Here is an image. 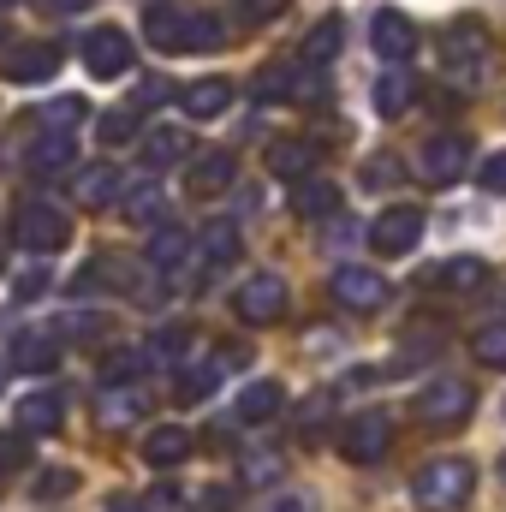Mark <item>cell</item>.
I'll return each instance as SVG.
<instances>
[{
	"label": "cell",
	"mask_w": 506,
	"mask_h": 512,
	"mask_svg": "<svg viewBox=\"0 0 506 512\" xmlns=\"http://www.w3.org/2000/svg\"><path fill=\"white\" fill-rule=\"evenodd\" d=\"M161 215H167L161 185H137V191H126V221H137V227H155Z\"/></svg>",
	"instance_id": "34"
},
{
	"label": "cell",
	"mask_w": 506,
	"mask_h": 512,
	"mask_svg": "<svg viewBox=\"0 0 506 512\" xmlns=\"http://www.w3.org/2000/svg\"><path fill=\"white\" fill-rule=\"evenodd\" d=\"M185 256H191V239H185L179 227H167V233H155V245H149V268H155V274H173Z\"/></svg>",
	"instance_id": "31"
},
{
	"label": "cell",
	"mask_w": 506,
	"mask_h": 512,
	"mask_svg": "<svg viewBox=\"0 0 506 512\" xmlns=\"http://www.w3.org/2000/svg\"><path fill=\"white\" fill-rule=\"evenodd\" d=\"M471 352H477V364L506 370V316H501V322H483V328L471 334Z\"/></svg>",
	"instance_id": "33"
},
{
	"label": "cell",
	"mask_w": 506,
	"mask_h": 512,
	"mask_svg": "<svg viewBox=\"0 0 506 512\" xmlns=\"http://www.w3.org/2000/svg\"><path fill=\"white\" fill-rule=\"evenodd\" d=\"M328 411H334V393H310V399H304V411H298V435H304V441H316V435H322V423H328Z\"/></svg>",
	"instance_id": "37"
},
{
	"label": "cell",
	"mask_w": 506,
	"mask_h": 512,
	"mask_svg": "<svg viewBox=\"0 0 506 512\" xmlns=\"http://www.w3.org/2000/svg\"><path fill=\"white\" fill-rule=\"evenodd\" d=\"M197 512H233V489H203L197 495Z\"/></svg>",
	"instance_id": "46"
},
{
	"label": "cell",
	"mask_w": 506,
	"mask_h": 512,
	"mask_svg": "<svg viewBox=\"0 0 506 512\" xmlns=\"http://www.w3.org/2000/svg\"><path fill=\"white\" fill-rule=\"evenodd\" d=\"M370 48L381 54V66H405V60L417 54V24H411L405 12L381 6L376 18H370Z\"/></svg>",
	"instance_id": "10"
},
{
	"label": "cell",
	"mask_w": 506,
	"mask_h": 512,
	"mask_svg": "<svg viewBox=\"0 0 506 512\" xmlns=\"http://www.w3.org/2000/svg\"><path fill=\"white\" fill-rule=\"evenodd\" d=\"M108 197H120V167H114V161L78 173V203H84V209H102Z\"/></svg>",
	"instance_id": "29"
},
{
	"label": "cell",
	"mask_w": 506,
	"mask_h": 512,
	"mask_svg": "<svg viewBox=\"0 0 506 512\" xmlns=\"http://www.w3.org/2000/svg\"><path fill=\"white\" fill-rule=\"evenodd\" d=\"M185 48H221V24L209 12H191V42Z\"/></svg>",
	"instance_id": "41"
},
{
	"label": "cell",
	"mask_w": 506,
	"mask_h": 512,
	"mask_svg": "<svg viewBox=\"0 0 506 512\" xmlns=\"http://www.w3.org/2000/svg\"><path fill=\"white\" fill-rule=\"evenodd\" d=\"M376 114L381 120H405L411 114V102H417V78L405 72V66H381V78H376Z\"/></svg>",
	"instance_id": "15"
},
{
	"label": "cell",
	"mask_w": 506,
	"mask_h": 512,
	"mask_svg": "<svg viewBox=\"0 0 506 512\" xmlns=\"http://www.w3.org/2000/svg\"><path fill=\"white\" fill-rule=\"evenodd\" d=\"M483 280H489V262L471 256V251L447 256V262H435V268L423 274V286H435V292H477Z\"/></svg>",
	"instance_id": "14"
},
{
	"label": "cell",
	"mask_w": 506,
	"mask_h": 512,
	"mask_svg": "<svg viewBox=\"0 0 506 512\" xmlns=\"http://www.w3.org/2000/svg\"><path fill=\"white\" fill-rule=\"evenodd\" d=\"M292 215H304V221L340 215V185L334 179H298L292 185Z\"/></svg>",
	"instance_id": "20"
},
{
	"label": "cell",
	"mask_w": 506,
	"mask_h": 512,
	"mask_svg": "<svg viewBox=\"0 0 506 512\" xmlns=\"http://www.w3.org/2000/svg\"><path fill=\"white\" fill-rule=\"evenodd\" d=\"M364 185H370V191H387V185H399V161H393V155H376V161L364 167Z\"/></svg>",
	"instance_id": "42"
},
{
	"label": "cell",
	"mask_w": 506,
	"mask_h": 512,
	"mask_svg": "<svg viewBox=\"0 0 506 512\" xmlns=\"http://www.w3.org/2000/svg\"><path fill=\"white\" fill-rule=\"evenodd\" d=\"M328 292H334V304H340V310H352V316H370V310H381V304L393 298V286L381 280L376 268H358V262H346V268H334V280H328Z\"/></svg>",
	"instance_id": "5"
},
{
	"label": "cell",
	"mask_w": 506,
	"mask_h": 512,
	"mask_svg": "<svg viewBox=\"0 0 506 512\" xmlns=\"http://www.w3.org/2000/svg\"><path fill=\"white\" fill-rule=\"evenodd\" d=\"M54 6H60V12H84L90 0H54Z\"/></svg>",
	"instance_id": "49"
},
{
	"label": "cell",
	"mask_w": 506,
	"mask_h": 512,
	"mask_svg": "<svg viewBox=\"0 0 506 512\" xmlns=\"http://www.w3.org/2000/svg\"><path fill=\"white\" fill-rule=\"evenodd\" d=\"M340 42H346V24H340V18H322V24L304 36V66H328V60L340 54Z\"/></svg>",
	"instance_id": "30"
},
{
	"label": "cell",
	"mask_w": 506,
	"mask_h": 512,
	"mask_svg": "<svg viewBox=\"0 0 506 512\" xmlns=\"http://www.w3.org/2000/svg\"><path fill=\"white\" fill-rule=\"evenodd\" d=\"M477 185H483V191H506V149H501V155H489V161L477 167Z\"/></svg>",
	"instance_id": "45"
},
{
	"label": "cell",
	"mask_w": 506,
	"mask_h": 512,
	"mask_svg": "<svg viewBox=\"0 0 506 512\" xmlns=\"http://www.w3.org/2000/svg\"><path fill=\"white\" fill-rule=\"evenodd\" d=\"M280 399H286L280 382H251L245 393H239L233 411H239V423H268V417H280Z\"/></svg>",
	"instance_id": "27"
},
{
	"label": "cell",
	"mask_w": 506,
	"mask_h": 512,
	"mask_svg": "<svg viewBox=\"0 0 506 512\" xmlns=\"http://www.w3.org/2000/svg\"><path fill=\"white\" fill-rule=\"evenodd\" d=\"M286 304H292V292H286V280H280V274H251V280L233 292L239 322H256V328L280 322V316H286Z\"/></svg>",
	"instance_id": "6"
},
{
	"label": "cell",
	"mask_w": 506,
	"mask_h": 512,
	"mask_svg": "<svg viewBox=\"0 0 506 512\" xmlns=\"http://www.w3.org/2000/svg\"><path fill=\"white\" fill-rule=\"evenodd\" d=\"M483 60H489V36L477 24H447L441 36V66L459 78V84H477L483 78Z\"/></svg>",
	"instance_id": "7"
},
{
	"label": "cell",
	"mask_w": 506,
	"mask_h": 512,
	"mask_svg": "<svg viewBox=\"0 0 506 512\" xmlns=\"http://www.w3.org/2000/svg\"><path fill=\"white\" fill-rule=\"evenodd\" d=\"M60 42H30V48H12V60H6V78L12 84H42L54 66H60Z\"/></svg>",
	"instance_id": "16"
},
{
	"label": "cell",
	"mask_w": 506,
	"mask_h": 512,
	"mask_svg": "<svg viewBox=\"0 0 506 512\" xmlns=\"http://www.w3.org/2000/svg\"><path fill=\"white\" fill-rule=\"evenodd\" d=\"M60 334H66V340H102V334H108V316H102V310H66V316H60Z\"/></svg>",
	"instance_id": "35"
},
{
	"label": "cell",
	"mask_w": 506,
	"mask_h": 512,
	"mask_svg": "<svg viewBox=\"0 0 506 512\" xmlns=\"http://www.w3.org/2000/svg\"><path fill=\"white\" fill-rule=\"evenodd\" d=\"M262 512H322L316 507V495H304V489H280V495H268Z\"/></svg>",
	"instance_id": "40"
},
{
	"label": "cell",
	"mask_w": 506,
	"mask_h": 512,
	"mask_svg": "<svg viewBox=\"0 0 506 512\" xmlns=\"http://www.w3.org/2000/svg\"><path fill=\"white\" fill-rule=\"evenodd\" d=\"M84 66H90L96 78H126L131 72V36H120L114 24L90 30V36H84Z\"/></svg>",
	"instance_id": "11"
},
{
	"label": "cell",
	"mask_w": 506,
	"mask_h": 512,
	"mask_svg": "<svg viewBox=\"0 0 506 512\" xmlns=\"http://www.w3.org/2000/svg\"><path fill=\"white\" fill-rule=\"evenodd\" d=\"M471 411H477V387L459 382V376H435L417 393V423L423 429H459Z\"/></svg>",
	"instance_id": "2"
},
{
	"label": "cell",
	"mask_w": 506,
	"mask_h": 512,
	"mask_svg": "<svg viewBox=\"0 0 506 512\" xmlns=\"http://www.w3.org/2000/svg\"><path fill=\"white\" fill-rule=\"evenodd\" d=\"M477 495V465L471 459H429L411 477V501L417 512H459Z\"/></svg>",
	"instance_id": "1"
},
{
	"label": "cell",
	"mask_w": 506,
	"mask_h": 512,
	"mask_svg": "<svg viewBox=\"0 0 506 512\" xmlns=\"http://www.w3.org/2000/svg\"><path fill=\"white\" fill-rule=\"evenodd\" d=\"M179 108H185L191 120H215V114L233 108V84H227V78H197V84L179 90Z\"/></svg>",
	"instance_id": "17"
},
{
	"label": "cell",
	"mask_w": 506,
	"mask_h": 512,
	"mask_svg": "<svg viewBox=\"0 0 506 512\" xmlns=\"http://www.w3.org/2000/svg\"><path fill=\"white\" fill-rule=\"evenodd\" d=\"M24 459V447H18V435H0V471H12Z\"/></svg>",
	"instance_id": "47"
},
{
	"label": "cell",
	"mask_w": 506,
	"mask_h": 512,
	"mask_svg": "<svg viewBox=\"0 0 506 512\" xmlns=\"http://www.w3.org/2000/svg\"><path fill=\"white\" fill-rule=\"evenodd\" d=\"M185 346H191V328H185V322H173V328L155 334V352H161V358H179Z\"/></svg>",
	"instance_id": "43"
},
{
	"label": "cell",
	"mask_w": 506,
	"mask_h": 512,
	"mask_svg": "<svg viewBox=\"0 0 506 512\" xmlns=\"http://www.w3.org/2000/svg\"><path fill=\"white\" fill-rule=\"evenodd\" d=\"M78 161V143H72V131H42L30 149H24V167L30 173H66Z\"/></svg>",
	"instance_id": "18"
},
{
	"label": "cell",
	"mask_w": 506,
	"mask_h": 512,
	"mask_svg": "<svg viewBox=\"0 0 506 512\" xmlns=\"http://www.w3.org/2000/svg\"><path fill=\"white\" fill-rule=\"evenodd\" d=\"M0 387H6V364H0Z\"/></svg>",
	"instance_id": "51"
},
{
	"label": "cell",
	"mask_w": 506,
	"mask_h": 512,
	"mask_svg": "<svg viewBox=\"0 0 506 512\" xmlns=\"http://www.w3.org/2000/svg\"><path fill=\"white\" fill-rule=\"evenodd\" d=\"M143 36H149V48H161V54H185V42H191V12L155 0V6L143 12Z\"/></svg>",
	"instance_id": "12"
},
{
	"label": "cell",
	"mask_w": 506,
	"mask_h": 512,
	"mask_svg": "<svg viewBox=\"0 0 506 512\" xmlns=\"http://www.w3.org/2000/svg\"><path fill=\"white\" fill-rule=\"evenodd\" d=\"M185 453H191V435H185L179 423H161V429H149V435H143V459H149L155 471H173Z\"/></svg>",
	"instance_id": "22"
},
{
	"label": "cell",
	"mask_w": 506,
	"mask_h": 512,
	"mask_svg": "<svg viewBox=\"0 0 506 512\" xmlns=\"http://www.w3.org/2000/svg\"><path fill=\"white\" fill-rule=\"evenodd\" d=\"M239 179V161L227 149H209V155H191V173H185V191L191 197H221L227 185Z\"/></svg>",
	"instance_id": "13"
},
{
	"label": "cell",
	"mask_w": 506,
	"mask_h": 512,
	"mask_svg": "<svg viewBox=\"0 0 506 512\" xmlns=\"http://www.w3.org/2000/svg\"><path fill=\"white\" fill-rule=\"evenodd\" d=\"M280 6H286V0H227V12H233L239 24H268V18H280Z\"/></svg>",
	"instance_id": "39"
},
{
	"label": "cell",
	"mask_w": 506,
	"mask_h": 512,
	"mask_svg": "<svg viewBox=\"0 0 506 512\" xmlns=\"http://www.w3.org/2000/svg\"><path fill=\"white\" fill-rule=\"evenodd\" d=\"M108 512H149V507H143L137 495H114V501H108Z\"/></svg>",
	"instance_id": "48"
},
{
	"label": "cell",
	"mask_w": 506,
	"mask_h": 512,
	"mask_svg": "<svg viewBox=\"0 0 506 512\" xmlns=\"http://www.w3.org/2000/svg\"><path fill=\"white\" fill-rule=\"evenodd\" d=\"M0 6H6V0H0Z\"/></svg>",
	"instance_id": "52"
},
{
	"label": "cell",
	"mask_w": 506,
	"mask_h": 512,
	"mask_svg": "<svg viewBox=\"0 0 506 512\" xmlns=\"http://www.w3.org/2000/svg\"><path fill=\"white\" fill-rule=\"evenodd\" d=\"M221 370H227V364H215V358H203V364H191V370L179 376V399H185V405H197V399H209V393L221 387Z\"/></svg>",
	"instance_id": "32"
},
{
	"label": "cell",
	"mask_w": 506,
	"mask_h": 512,
	"mask_svg": "<svg viewBox=\"0 0 506 512\" xmlns=\"http://www.w3.org/2000/svg\"><path fill=\"white\" fill-rule=\"evenodd\" d=\"M60 417H66L60 393H24L18 399V435H54Z\"/></svg>",
	"instance_id": "21"
},
{
	"label": "cell",
	"mask_w": 506,
	"mask_h": 512,
	"mask_svg": "<svg viewBox=\"0 0 506 512\" xmlns=\"http://www.w3.org/2000/svg\"><path fill=\"white\" fill-rule=\"evenodd\" d=\"M12 239L30 256H48L72 239V221H66V209H54V203H24V209L12 215Z\"/></svg>",
	"instance_id": "3"
},
{
	"label": "cell",
	"mask_w": 506,
	"mask_h": 512,
	"mask_svg": "<svg viewBox=\"0 0 506 512\" xmlns=\"http://www.w3.org/2000/svg\"><path fill=\"white\" fill-rule=\"evenodd\" d=\"M185 155H191V131L161 126V131L143 137V161H149V167H173V161H185Z\"/></svg>",
	"instance_id": "26"
},
{
	"label": "cell",
	"mask_w": 506,
	"mask_h": 512,
	"mask_svg": "<svg viewBox=\"0 0 506 512\" xmlns=\"http://www.w3.org/2000/svg\"><path fill=\"white\" fill-rule=\"evenodd\" d=\"M54 364H60V352H54L48 334H18V340H12V370L42 376V370H54Z\"/></svg>",
	"instance_id": "28"
},
{
	"label": "cell",
	"mask_w": 506,
	"mask_h": 512,
	"mask_svg": "<svg viewBox=\"0 0 506 512\" xmlns=\"http://www.w3.org/2000/svg\"><path fill=\"white\" fill-rule=\"evenodd\" d=\"M137 126H143V120H137V108H114V114H102L96 137H102L108 149H120V143H131V137H137Z\"/></svg>",
	"instance_id": "36"
},
{
	"label": "cell",
	"mask_w": 506,
	"mask_h": 512,
	"mask_svg": "<svg viewBox=\"0 0 506 512\" xmlns=\"http://www.w3.org/2000/svg\"><path fill=\"white\" fill-rule=\"evenodd\" d=\"M286 477V453H274V447H245L239 453V483L245 489H274Z\"/></svg>",
	"instance_id": "24"
},
{
	"label": "cell",
	"mask_w": 506,
	"mask_h": 512,
	"mask_svg": "<svg viewBox=\"0 0 506 512\" xmlns=\"http://www.w3.org/2000/svg\"><path fill=\"white\" fill-rule=\"evenodd\" d=\"M417 239H423V209H411V203L381 209L376 227H370V245H376V256H405Z\"/></svg>",
	"instance_id": "9"
},
{
	"label": "cell",
	"mask_w": 506,
	"mask_h": 512,
	"mask_svg": "<svg viewBox=\"0 0 506 512\" xmlns=\"http://www.w3.org/2000/svg\"><path fill=\"white\" fill-rule=\"evenodd\" d=\"M84 114H90V108H84L78 96H66V102H48V108H42V126L48 131H72Z\"/></svg>",
	"instance_id": "38"
},
{
	"label": "cell",
	"mask_w": 506,
	"mask_h": 512,
	"mask_svg": "<svg viewBox=\"0 0 506 512\" xmlns=\"http://www.w3.org/2000/svg\"><path fill=\"white\" fill-rule=\"evenodd\" d=\"M310 167H316V143L310 137H280L274 149H268V173L274 179H310Z\"/></svg>",
	"instance_id": "19"
},
{
	"label": "cell",
	"mask_w": 506,
	"mask_h": 512,
	"mask_svg": "<svg viewBox=\"0 0 506 512\" xmlns=\"http://www.w3.org/2000/svg\"><path fill=\"white\" fill-rule=\"evenodd\" d=\"M340 453L352 465H381L393 453V417L387 411H358L346 429H340Z\"/></svg>",
	"instance_id": "4"
},
{
	"label": "cell",
	"mask_w": 506,
	"mask_h": 512,
	"mask_svg": "<svg viewBox=\"0 0 506 512\" xmlns=\"http://www.w3.org/2000/svg\"><path fill=\"white\" fill-rule=\"evenodd\" d=\"M465 167H471V143L459 137V131H441V137H429L423 143V155H417V173L441 191V185H459L465 179Z\"/></svg>",
	"instance_id": "8"
},
{
	"label": "cell",
	"mask_w": 506,
	"mask_h": 512,
	"mask_svg": "<svg viewBox=\"0 0 506 512\" xmlns=\"http://www.w3.org/2000/svg\"><path fill=\"white\" fill-rule=\"evenodd\" d=\"M501 483H506V453H501Z\"/></svg>",
	"instance_id": "50"
},
{
	"label": "cell",
	"mask_w": 506,
	"mask_h": 512,
	"mask_svg": "<svg viewBox=\"0 0 506 512\" xmlns=\"http://www.w3.org/2000/svg\"><path fill=\"white\" fill-rule=\"evenodd\" d=\"M96 417L108 423V429H126L143 417V387L126 382V387H102V399H96Z\"/></svg>",
	"instance_id": "25"
},
{
	"label": "cell",
	"mask_w": 506,
	"mask_h": 512,
	"mask_svg": "<svg viewBox=\"0 0 506 512\" xmlns=\"http://www.w3.org/2000/svg\"><path fill=\"white\" fill-rule=\"evenodd\" d=\"M233 256H239V227H233V221H215V227L197 239V268H203V274H221Z\"/></svg>",
	"instance_id": "23"
},
{
	"label": "cell",
	"mask_w": 506,
	"mask_h": 512,
	"mask_svg": "<svg viewBox=\"0 0 506 512\" xmlns=\"http://www.w3.org/2000/svg\"><path fill=\"white\" fill-rule=\"evenodd\" d=\"M66 489H72V471H42L36 477V501H60Z\"/></svg>",
	"instance_id": "44"
}]
</instances>
